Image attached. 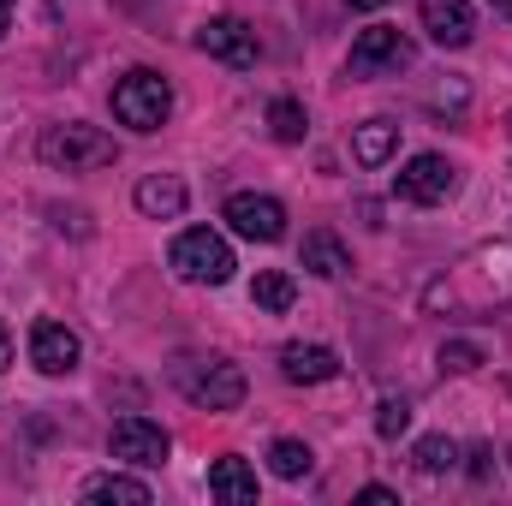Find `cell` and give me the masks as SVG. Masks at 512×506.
<instances>
[{
    "mask_svg": "<svg viewBox=\"0 0 512 506\" xmlns=\"http://www.w3.org/2000/svg\"><path fill=\"white\" fill-rule=\"evenodd\" d=\"M36 155L54 167V173H96V167H114L120 161V143L102 126H84V120H60L36 137Z\"/></svg>",
    "mask_w": 512,
    "mask_h": 506,
    "instance_id": "cell-1",
    "label": "cell"
},
{
    "mask_svg": "<svg viewBox=\"0 0 512 506\" xmlns=\"http://www.w3.org/2000/svg\"><path fill=\"white\" fill-rule=\"evenodd\" d=\"M173 387L203 411H239L245 405V370L233 358H179Z\"/></svg>",
    "mask_w": 512,
    "mask_h": 506,
    "instance_id": "cell-2",
    "label": "cell"
},
{
    "mask_svg": "<svg viewBox=\"0 0 512 506\" xmlns=\"http://www.w3.org/2000/svg\"><path fill=\"white\" fill-rule=\"evenodd\" d=\"M167 262H173V274L191 280V286H227L233 268H239V262H233V245H227L215 227H185V233L173 239Z\"/></svg>",
    "mask_w": 512,
    "mask_h": 506,
    "instance_id": "cell-3",
    "label": "cell"
},
{
    "mask_svg": "<svg viewBox=\"0 0 512 506\" xmlns=\"http://www.w3.org/2000/svg\"><path fill=\"white\" fill-rule=\"evenodd\" d=\"M167 114H173V84L161 78V72H149V66H137L126 72L120 84H114V120L131 131H161L167 126Z\"/></svg>",
    "mask_w": 512,
    "mask_h": 506,
    "instance_id": "cell-4",
    "label": "cell"
},
{
    "mask_svg": "<svg viewBox=\"0 0 512 506\" xmlns=\"http://www.w3.org/2000/svg\"><path fill=\"white\" fill-rule=\"evenodd\" d=\"M411 60H417V48H411L405 30H393V24H370V30L352 42L346 72H352V78H399Z\"/></svg>",
    "mask_w": 512,
    "mask_h": 506,
    "instance_id": "cell-5",
    "label": "cell"
},
{
    "mask_svg": "<svg viewBox=\"0 0 512 506\" xmlns=\"http://www.w3.org/2000/svg\"><path fill=\"white\" fill-rule=\"evenodd\" d=\"M221 221L239 239H251V245H280L286 239V203L268 197V191H233L227 209H221Z\"/></svg>",
    "mask_w": 512,
    "mask_h": 506,
    "instance_id": "cell-6",
    "label": "cell"
},
{
    "mask_svg": "<svg viewBox=\"0 0 512 506\" xmlns=\"http://www.w3.org/2000/svg\"><path fill=\"white\" fill-rule=\"evenodd\" d=\"M393 191L405 197V203H417V209H435V203H447L453 191H459V167L447 161V155H411L405 167H399V179H393Z\"/></svg>",
    "mask_w": 512,
    "mask_h": 506,
    "instance_id": "cell-7",
    "label": "cell"
},
{
    "mask_svg": "<svg viewBox=\"0 0 512 506\" xmlns=\"http://www.w3.org/2000/svg\"><path fill=\"white\" fill-rule=\"evenodd\" d=\"M197 48L209 54V60H221V66H239V72H251L256 60H262V42H256V30L245 18H233V12H221V18H203L197 24Z\"/></svg>",
    "mask_w": 512,
    "mask_h": 506,
    "instance_id": "cell-8",
    "label": "cell"
},
{
    "mask_svg": "<svg viewBox=\"0 0 512 506\" xmlns=\"http://www.w3.org/2000/svg\"><path fill=\"white\" fill-rule=\"evenodd\" d=\"M108 453L126 459V465H137V471H155V465H167L173 441H167V429L149 423V417H120L114 435H108Z\"/></svg>",
    "mask_w": 512,
    "mask_h": 506,
    "instance_id": "cell-9",
    "label": "cell"
},
{
    "mask_svg": "<svg viewBox=\"0 0 512 506\" xmlns=\"http://www.w3.org/2000/svg\"><path fill=\"white\" fill-rule=\"evenodd\" d=\"M78 358H84V340H78L66 322L42 316V322L30 328V364H36L42 376H72V370H78Z\"/></svg>",
    "mask_w": 512,
    "mask_h": 506,
    "instance_id": "cell-10",
    "label": "cell"
},
{
    "mask_svg": "<svg viewBox=\"0 0 512 506\" xmlns=\"http://www.w3.org/2000/svg\"><path fill=\"white\" fill-rule=\"evenodd\" d=\"M417 12H423V30L441 48H471V36H477L471 0H417Z\"/></svg>",
    "mask_w": 512,
    "mask_h": 506,
    "instance_id": "cell-11",
    "label": "cell"
},
{
    "mask_svg": "<svg viewBox=\"0 0 512 506\" xmlns=\"http://www.w3.org/2000/svg\"><path fill=\"white\" fill-rule=\"evenodd\" d=\"M280 376L292 381V387H322V381L340 376V352H334V346H304V340H292V346H280Z\"/></svg>",
    "mask_w": 512,
    "mask_h": 506,
    "instance_id": "cell-12",
    "label": "cell"
},
{
    "mask_svg": "<svg viewBox=\"0 0 512 506\" xmlns=\"http://www.w3.org/2000/svg\"><path fill=\"white\" fill-rule=\"evenodd\" d=\"M185 179H173V173H149V179H137V191H131V203H137V215H149V221H179L185 215Z\"/></svg>",
    "mask_w": 512,
    "mask_h": 506,
    "instance_id": "cell-13",
    "label": "cell"
},
{
    "mask_svg": "<svg viewBox=\"0 0 512 506\" xmlns=\"http://www.w3.org/2000/svg\"><path fill=\"white\" fill-rule=\"evenodd\" d=\"M209 495L227 501V506H256V471L239 459V453L215 459V465H209Z\"/></svg>",
    "mask_w": 512,
    "mask_h": 506,
    "instance_id": "cell-14",
    "label": "cell"
},
{
    "mask_svg": "<svg viewBox=\"0 0 512 506\" xmlns=\"http://www.w3.org/2000/svg\"><path fill=\"white\" fill-rule=\"evenodd\" d=\"M393 149H399V126L393 120H364V126L352 131V161L358 167H382Z\"/></svg>",
    "mask_w": 512,
    "mask_h": 506,
    "instance_id": "cell-15",
    "label": "cell"
},
{
    "mask_svg": "<svg viewBox=\"0 0 512 506\" xmlns=\"http://www.w3.org/2000/svg\"><path fill=\"white\" fill-rule=\"evenodd\" d=\"M304 268H310L316 280H340V274L352 268V251H346L334 233H310V239H304Z\"/></svg>",
    "mask_w": 512,
    "mask_h": 506,
    "instance_id": "cell-16",
    "label": "cell"
},
{
    "mask_svg": "<svg viewBox=\"0 0 512 506\" xmlns=\"http://www.w3.org/2000/svg\"><path fill=\"white\" fill-rule=\"evenodd\" d=\"M251 304L256 310H268V316H286L292 304H298V280L286 274V268H262L251 286Z\"/></svg>",
    "mask_w": 512,
    "mask_h": 506,
    "instance_id": "cell-17",
    "label": "cell"
},
{
    "mask_svg": "<svg viewBox=\"0 0 512 506\" xmlns=\"http://www.w3.org/2000/svg\"><path fill=\"white\" fill-rule=\"evenodd\" d=\"M268 471H274L280 483H304V477L316 471V453H310L304 441H292V435H280V441L268 447Z\"/></svg>",
    "mask_w": 512,
    "mask_h": 506,
    "instance_id": "cell-18",
    "label": "cell"
},
{
    "mask_svg": "<svg viewBox=\"0 0 512 506\" xmlns=\"http://www.w3.org/2000/svg\"><path fill=\"white\" fill-rule=\"evenodd\" d=\"M84 501H126V506H149V483H137V477H120V471H108V477H90L84 483Z\"/></svg>",
    "mask_w": 512,
    "mask_h": 506,
    "instance_id": "cell-19",
    "label": "cell"
},
{
    "mask_svg": "<svg viewBox=\"0 0 512 506\" xmlns=\"http://www.w3.org/2000/svg\"><path fill=\"white\" fill-rule=\"evenodd\" d=\"M411 459H417L423 477H447V471L459 465V441H453V435H423V441L411 447Z\"/></svg>",
    "mask_w": 512,
    "mask_h": 506,
    "instance_id": "cell-20",
    "label": "cell"
},
{
    "mask_svg": "<svg viewBox=\"0 0 512 506\" xmlns=\"http://www.w3.org/2000/svg\"><path fill=\"white\" fill-rule=\"evenodd\" d=\"M268 131H274V143H304V137H310V114H304V102H292V96L268 102Z\"/></svg>",
    "mask_w": 512,
    "mask_h": 506,
    "instance_id": "cell-21",
    "label": "cell"
},
{
    "mask_svg": "<svg viewBox=\"0 0 512 506\" xmlns=\"http://www.w3.org/2000/svg\"><path fill=\"white\" fill-rule=\"evenodd\" d=\"M405 429H411V405H405V399H382V405H376V435H382V441H399Z\"/></svg>",
    "mask_w": 512,
    "mask_h": 506,
    "instance_id": "cell-22",
    "label": "cell"
},
{
    "mask_svg": "<svg viewBox=\"0 0 512 506\" xmlns=\"http://www.w3.org/2000/svg\"><path fill=\"white\" fill-rule=\"evenodd\" d=\"M477 364H483V352H477L471 340H447V346H441V370H447V376H471Z\"/></svg>",
    "mask_w": 512,
    "mask_h": 506,
    "instance_id": "cell-23",
    "label": "cell"
},
{
    "mask_svg": "<svg viewBox=\"0 0 512 506\" xmlns=\"http://www.w3.org/2000/svg\"><path fill=\"white\" fill-rule=\"evenodd\" d=\"M358 501H364V506H399V495L382 489V483H364V489H358Z\"/></svg>",
    "mask_w": 512,
    "mask_h": 506,
    "instance_id": "cell-24",
    "label": "cell"
},
{
    "mask_svg": "<svg viewBox=\"0 0 512 506\" xmlns=\"http://www.w3.org/2000/svg\"><path fill=\"white\" fill-rule=\"evenodd\" d=\"M12 370V334H6V322H0V376Z\"/></svg>",
    "mask_w": 512,
    "mask_h": 506,
    "instance_id": "cell-25",
    "label": "cell"
},
{
    "mask_svg": "<svg viewBox=\"0 0 512 506\" xmlns=\"http://www.w3.org/2000/svg\"><path fill=\"white\" fill-rule=\"evenodd\" d=\"M12 30V0H0V36Z\"/></svg>",
    "mask_w": 512,
    "mask_h": 506,
    "instance_id": "cell-26",
    "label": "cell"
},
{
    "mask_svg": "<svg viewBox=\"0 0 512 506\" xmlns=\"http://www.w3.org/2000/svg\"><path fill=\"white\" fill-rule=\"evenodd\" d=\"M352 12H376V6H387V0H346Z\"/></svg>",
    "mask_w": 512,
    "mask_h": 506,
    "instance_id": "cell-27",
    "label": "cell"
},
{
    "mask_svg": "<svg viewBox=\"0 0 512 506\" xmlns=\"http://www.w3.org/2000/svg\"><path fill=\"white\" fill-rule=\"evenodd\" d=\"M489 12H495V18H512V0H489Z\"/></svg>",
    "mask_w": 512,
    "mask_h": 506,
    "instance_id": "cell-28",
    "label": "cell"
},
{
    "mask_svg": "<svg viewBox=\"0 0 512 506\" xmlns=\"http://www.w3.org/2000/svg\"><path fill=\"white\" fill-rule=\"evenodd\" d=\"M507 131H512V114H507Z\"/></svg>",
    "mask_w": 512,
    "mask_h": 506,
    "instance_id": "cell-29",
    "label": "cell"
}]
</instances>
